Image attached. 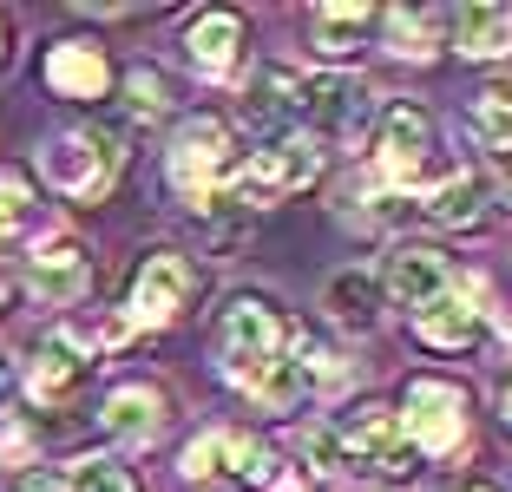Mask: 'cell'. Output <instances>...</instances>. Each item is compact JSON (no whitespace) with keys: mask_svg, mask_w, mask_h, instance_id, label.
<instances>
[{"mask_svg":"<svg viewBox=\"0 0 512 492\" xmlns=\"http://www.w3.org/2000/svg\"><path fill=\"white\" fill-rule=\"evenodd\" d=\"M329 433V453L335 466H368V473H407L414 466V447H407V433H401V414H394L388 401H362V407H348Z\"/></svg>","mask_w":512,"mask_h":492,"instance_id":"6da1fadb","label":"cell"},{"mask_svg":"<svg viewBox=\"0 0 512 492\" xmlns=\"http://www.w3.org/2000/svg\"><path fill=\"white\" fill-rule=\"evenodd\" d=\"M316 171H322L316 138H270L263 151H250V164H237V178L211 204H270V197H289L302 184H316Z\"/></svg>","mask_w":512,"mask_h":492,"instance_id":"7a4b0ae2","label":"cell"},{"mask_svg":"<svg viewBox=\"0 0 512 492\" xmlns=\"http://www.w3.org/2000/svg\"><path fill=\"white\" fill-rule=\"evenodd\" d=\"M230 178H237V138H230L224 119H204V112H197L178 132V145H171V184H178L184 197H204V204H211Z\"/></svg>","mask_w":512,"mask_h":492,"instance_id":"3957f363","label":"cell"},{"mask_svg":"<svg viewBox=\"0 0 512 492\" xmlns=\"http://www.w3.org/2000/svg\"><path fill=\"white\" fill-rule=\"evenodd\" d=\"M401 433L414 453H453L467 440V394L453 388V381H407V407H401Z\"/></svg>","mask_w":512,"mask_h":492,"instance_id":"277c9868","label":"cell"},{"mask_svg":"<svg viewBox=\"0 0 512 492\" xmlns=\"http://www.w3.org/2000/svg\"><path fill=\"white\" fill-rule=\"evenodd\" d=\"M40 171H46L53 191L92 204V197H106L112 171H119V145H112L106 132H66V138H53V145L40 151Z\"/></svg>","mask_w":512,"mask_h":492,"instance_id":"5b68a950","label":"cell"},{"mask_svg":"<svg viewBox=\"0 0 512 492\" xmlns=\"http://www.w3.org/2000/svg\"><path fill=\"white\" fill-rule=\"evenodd\" d=\"M375 158L394 184H421L427 171H434V125H427L421 105H388V112H381Z\"/></svg>","mask_w":512,"mask_h":492,"instance_id":"8992f818","label":"cell"},{"mask_svg":"<svg viewBox=\"0 0 512 492\" xmlns=\"http://www.w3.org/2000/svg\"><path fill=\"white\" fill-rule=\"evenodd\" d=\"M184 302H191V263H184V256H171V250L145 256V263H138V276H132V296H125L132 322L158 328V322H171Z\"/></svg>","mask_w":512,"mask_h":492,"instance_id":"52a82bcc","label":"cell"},{"mask_svg":"<svg viewBox=\"0 0 512 492\" xmlns=\"http://www.w3.org/2000/svg\"><path fill=\"white\" fill-rule=\"evenodd\" d=\"M92 368H99V355H92V348H79L73 335H46V342H40V355H33L27 388H33V401L66 407V401H79V394H86Z\"/></svg>","mask_w":512,"mask_h":492,"instance_id":"ba28073f","label":"cell"},{"mask_svg":"<svg viewBox=\"0 0 512 492\" xmlns=\"http://www.w3.org/2000/svg\"><path fill=\"white\" fill-rule=\"evenodd\" d=\"M224 374L250 394L256 407H270V414H289V407L309 394V361L302 355H263V361H224Z\"/></svg>","mask_w":512,"mask_h":492,"instance_id":"9c48e42d","label":"cell"},{"mask_svg":"<svg viewBox=\"0 0 512 492\" xmlns=\"http://www.w3.org/2000/svg\"><path fill=\"white\" fill-rule=\"evenodd\" d=\"M381 283H388V296L401 302V309L421 315L434 296L453 289V263L440 250H414V243H401V250L388 256V269H381Z\"/></svg>","mask_w":512,"mask_h":492,"instance_id":"30bf717a","label":"cell"},{"mask_svg":"<svg viewBox=\"0 0 512 492\" xmlns=\"http://www.w3.org/2000/svg\"><path fill=\"white\" fill-rule=\"evenodd\" d=\"M283 355V315L263 296H237L224 309V361H263Z\"/></svg>","mask_w":512,"mask_h":492,"instance_id":"8fae6325","label":"cell"},{"mask_svg":"<svg viewBox=\"0 0 512 492\" xmlns=\"http://www.w3.org/2000/svg\"><path fill=\"white\" fill-rule=\"evenodd\" d=\"M296 119L316 125V132H342V125L362 119V79L348 73H309L296 86Z\"/></svg>","mask_w":512,"mask_h":492,"instance_id":"7c38bea8","label":"cell"},{"mask_svg":"<svg viewBox=\"0 0 512 492\" xmlns=\"http://www.w3.org/2000/svg\"><path fill=\"white\" fill-rule=\"evenodd\" d=\"M92 263H86V243L79 237H46L40 250H33V296L40 302H73L79 289H86Z\"/></svg>","mask_w":512,"mask_h":492,"instance_id":"4fadbf2b","label":"cell"},{"mask_svg":"<svg viewBox=\"0 0 512 492\" xmlns=\"http://www.w3.org/2000/svg\"><path fill=\"white\" fill-rule=\"evenodd\" d=\"M447 40H453V53H467V60H499V53H512V7L473 0V7L447 14Z\"/></svg>","mask_w":512,"mask_h":492,"instance_id":"5bb4252c","label":"cell"},{"mask_svg":"<svg viewBox=\"0 0 512 492\" xmlns=\"http://www.w3.org/2000/svg\"><path fill=\"white\" fill-rule=\"evenodd\" d=\"M414 335H421L427 348H447V355H460V348L480 342V309L467 302V289H447V296H434L421 315H414Z\"/></svg>","mask_w":512,"mask_h":492,"instance_id":"9a60e30c","label":"cell"},{"mask_svg":"<svg viewBox=\"0 0 512 492\" xmlns=\"http://www.w3.org/2000/svg\"><path fill=\"white\" fill-rule=\"evenodd\" d=\"M106 427L119 433V440L151 447V440L165 433V394L145 388V381H125V388H112V394H106Z\"/></svg>","mask_w":512,"mask_h":492,"instance_id":"2e32d148","label":"cell"},{"mask_svg":"<svg viewBox=\"0 0 512 492\" xmlns=\"http://www.w3.org/2000/svg\"><path fill=\"white\" fill-rule=\"evenodd\" d=\"M106 79H112L106 73V53L86 46V40H60L53 53H46V86L66 92V99H99Z\"/></svg>","mask_w":512,"mask_h":492,"instance_id":"e0dca14e","label":"cell"},{"mask_svg":"<svg viewBox=\"0 0 512 492\" xmlns=\"http://www.w3.org/2000/svg\"><path fill=\"white\" fill-rule=\"evenodd\" d=\"M375 7H362V0H322V7H309V27H316V46L329 53V60H342L348 46L362 40L368 27H375Z\"/></svg>","mask_w":512,"mask_h":492,"instance_id":"ac0fdd59","label":"cell"},{"mask_svg":"<svg viewBox=\"0 0 512 492\" xmlns=\"http://www.w3.org/2000/svg\"><path fill=\"white\" fill-rule=\"evenodd\" d=\"M27 492H138L119 460H73L60 473H33Z\"/></svg>","mask_w":512,"mask_h":492,"instance_id":"d6986e66","label":"cell"},{"mask_svg":"<svg viewBox=\"0 0 512 492\" xmlns=\"http://www.w3.org/2000/svg\"><path fill=\"white\" fill-rule=\"evenodd\" d=\"M486 210V184L467 178V171H453V178H440L434 191H421V217H434V224H480Z\"/></svg>","mask_w":512,"mask_h":492,"instance_id":"ffe728a7","label":"cell"},{"mask_svg":"<svg viewBox=\"0 0 512 492\" xmlns=\"http://www.w3.org/2000/svg\"><path fill=\"white\" fill-rule=\"evenodd\" d=\"M184 46H191V60L204 66V73H224V66L237 60V46H243V20L237 14H197L191 33H184Z\"/></svg>","mask_w":512,"mask_h":492,"instance_id":"44dd1931","label":"cell"},{"mask_svg":"<svg viewBox=\"0 0 512 492\" xmlns=\"http://www.w3.org/2000/svg\"><path fill=\"white\" fill-rule=\"evenodd\" d=\"M296 86H302V73H289V66H263V73L250 79V92H243V119H256V125L296 119Z\"/></svg>","mask_w":512,"mask_h":492,"instance_id":"7402d4cb","label":"cell"},{"mask_svg":"<svg viewBox=\"0 0 512 492\" xmlns=\"http://www.w3.org/2000/svg\"><path fill=\"white\" fill-rule=\"evenodd\" d=\"M329 309H335V322L368 328L381 315V283L368 276V269H335L329 276Z\"/></svg>","mask_w":512,"mask_h":492,"instance_id":"603a6c76","label":"cell"},{"mask_svg":"<svg viewBox=\"0 0 512 492\" xmlns=\"http://www.w3.org/2000/svg\"><path fill=\"white\" fill-rule=\"evenodd\" d=\"M467 125H473V138H480L493 158H512V86H486L480 99H473Z\"/></svg>","mask_w":512,"mask_h":492,"instance_id":"cb8c5ba5","label":"cell"},{"mask_svg":"<svg viewBox=\"0 0 512 492\" xmlns=\"http://www.w3.org/2000/svg\"><path fill=\"white\" fill-rule=\"evenodd\" d=\"M230 479H237L243 492H270L276 479V460H270V447H256V440H243V433H230V466H224Z\"/></svg>","mask_w":512,"mask_h":492,"instance_id":"d4e9b609","label":"cell"},{"mask_svg":"<svg viewBox=\"0 0 512 492\" xmlns=\"http://www.w3.org/2000/svg\"><path fill=\"white\" fill-rule=\"evenodd\" d=\"M381 27H388V53H401V60H427L434 53V14H407V7H394V14H381Z\"/></svg>","mask_w":512,"mask_h":492,"instance_id":"484cf974","label":"cell"},{"mask_svg":"<svg viewBox=\"0 0 512 492\" xmlns=\"http://www.w3.org/2000/svg\"><path fill=\"white\" fill-rule=\"evenodd\" d=\"M165 105H171V86L158 66H132L125 73V112L132 119H165Z\"/></svg>","mask_w":512,"mask_h":492,"instance_id":"4316f807","label":"cell"},{"mask_svg":"<svg viewBox=\"0 0 512 492\" xmlns=\"http://www.w3.org/2000/svg\"><path fill=\"white\" fill-rule=\"evenodd\" d=\"M27 217H33V184L20 171H0V243L27 230Z\"/></svg>","mask_w":512,"mask_h":492,"instance_id":"83f0119b","label":"cell"},{"mask_svg":"<svg viewBox=\"0 0 512 492\" xmlns=\"http://www.w3.org/2000/svg\"><path fill=\"white\" fill-rule=\"evenodd\" d=\"M230 466V433H204L184 447V479H217Z\"/></svg>","mask_w":512,"mask_h":492,"instance_id":"f1b7e54d","label":"cell"},{"mask_svg":"<svg viewBox=\"0 0 512 492\" xmlns=\"http://www.w3.org/2000/svg\"><path fill=\"white\" fill-rule=\"evenodd\" d=\"M7 394H14V368H7V355H0V407H7Z\"/></svg>","mask_w":512,"mask_h":492,"instance_id":"f546056e","label":"cell"},{"mask_svg":"<svg viewBox=\"0 0 512 492\" xmlns=\"http://www.w3.org/2000/svg\"><path fill=\"white\" fill-rule=\"evenodd\" d=\"M499 414H506V427H512V374H506V388H499Z\"/></svg>","mask_w":512,"mask_h":492,"instance_id":"4dcf8cb0","label":"cell"},{"mask_svg":"<svg viewBox=\"0 0 512 492\" xmlns=\"http://www.w3.org/2000/svg\"><path fill=\"white\" fill-rule=\"evenodd\" d=\"M467 492H493V486H467Z\"/></svg>","mask_w":512,"mask_h":492,"instance_id":"1f68e13d","label":"cell"}]
</instances>
